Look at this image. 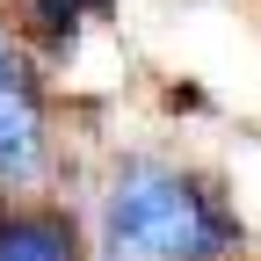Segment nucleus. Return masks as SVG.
<instances>
[{"mask_svg": "<svg viewBox=\"0 0 261 261\" xmlns=\"http://www.w3.org/2000/svg\"><path fill=\"white\" fill-rule=\"evenodd\" d=\"M232 247L218 196L174 167H123L102 218V261H218Z\"/></svg>", "mask_w": 261, "mask_h": 261, "instance_id": "obj_1", "label": "nucleus"}, {"mask_svg": "<svg viewBox=\"0 0 261 261\" xmlns=\"http://www.w3.org/2000/svg\"><path fill=\"white\" fill-rule=\"evenodd\" d=\"M44 138V109H37V80L29 58L15 51V37L0 29V181H29L37 174V145Z\"/></svg>", "mask_w": 261, "mask_h": 261, "instance_id": "obj_2", "label": "nucleus"}, {"mask_svg": "<svg viewBox=\"0 0 261 261\" xmlns=\"http://www.w3.org/2000/svg\"><path fill=\"white\" fill-rule=\"evenodd\" d=\"M0 261H73V232H65V218H44V211L0 218Z\"/></svg>", "mask_w": 261, "mask_h": 261, "instance_id": "obj_3", "label": "nucleus"}, {"mask_svg": "<svg viewBox=\"0 0 261 261\" xmlns=\"http://www.w3.org/2000/svg\"><path fill=\"white\" fill-rule=\"evenodd\" d=\"M87 8H109V0H37V22L51 29V37H65V29H73Z\"/></svg>", "mask_w": 261, "mask_h": 261, "instance_id": "obj_4", "label": "nucleus"}]
</instances>
